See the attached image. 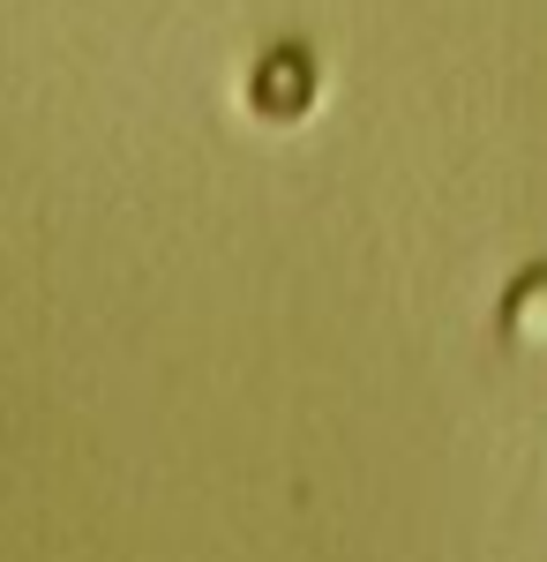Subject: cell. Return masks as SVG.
Segmentation results:
<instances>
[{
	"label": "cell",
	"mask_w": 547,
	"mask_h": 562,
	"mask_svg": "<svg viewBox=\"0 0 547 562\" xmlns=\"http://www.w3.org/2000/svg\"><path fill=\"white\" fill-rule=\"evenodd\" d=\"M510 330L525 346H547V270H533L517 293H510Z\"/></svg>",
	"instance_id": "cell-1"
}]
</instances>
